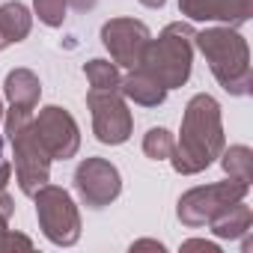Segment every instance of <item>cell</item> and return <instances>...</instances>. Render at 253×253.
<instances>
[{
	"label": "cell",
	"instance_id": "1",
	"mask_svg": "<svg viewBox=\"0 0 253 253\" xmlns=\"http://www.w3.org/2000/svg\"><path fill=\"white\" fill-rule=\"evenodd\" d=\"M223 152L220 104L209 92H197L182 116V137L173 146L170 164L179 176H197L211 167Z\"/></svg>",
	"mask_w": 253,
	"mask_h": 253
},
{
	"label": "cell",
	"instance_id": "2",
	"mask_svg": "<svg viewBox=\"0 0 253 253\" xmlns=\"http://www.w3.org/2000/svg\"><path fill=\"white\" fill-rule=\"evenodd\" d=\"M194 45L206 57L211 75L229 95H247L253 84V69H250V48L247 39L235 27H206L203 33L194 36Z\"/></svg>",
	"mask_w": 253,
	"mask_h": 253
},
{
	"label": "cell",
	"instance_id": "3",
	"mask_svg": "<svg viewBox=\"0 0 253 253\" xmlns=\"http://www.w3.org/2000/svg\"><path fill=\"white\" fill-rule=\"evenodd\" d=\"M194 36H197V30L188 21L167 24L158 33V39L146 42L140 69L149 72L164 89L185 86L191 78V66H194Z\"/></svg>",
	"mask_w": 253,
	"mask_h": 253
},
{
	"label": "cell",
	"instance_id": "4",
	"mask_svg": "<svg viewBox=\"0 0 253 253\" xmlns=\"http://www.w3.org/2000/svg\"><path fill=\"white\" fill-rule=\"evenodd\" d=\"M6 137H9L12 155H15L18 188H21L24 197H33L51 179V155L45 152V146L39 143V137L33 131V110L9 104V110H6Z\"/></svg>",
	"mask_w": 253,
	"mask_h": 253
},
{
	"label": "cell",
	"instance_id": "5",
	"mask_svg": "<svg viewBox=\"0 0 253 253\" xmlns=\"http://www.w3.org/2000/svg\"><path fill=\"white\" fill-rule=\"evenodd\" d=\"M36 217L45 232V238L57 247H72L81 238V214L75 200L69 197L66 188L57 185H42L36 194Z\"/></svg>",
	"mask_w": 253,
	"mask_h": 253
},
{
	"label": "cell",
	"instance_id": "6",
	"mask_svg": "<svg viewBox=\"0 0 253 253\" xmlns=\"http://www.w3.org/2000/svg\"><path fill=\"white\" fill-rule=\"evenodd\" d=\"M250 191V182L241 179H226V182H214V185H203V188H191L188 194H182L179 200V220L191 229L206 226L211 217H217L223 209H229L232 203L244 200Z\"/></svg>",
	"mask_w": 253,
	"mask_h": 253
},
{
	"label": "cell",
	"instance_id": "7",
	"mask_svg": "<svg viewBox=\"0 0 253 253\" xmlns=\"http://www.w3.org/2000/svg\"><path fill=\"white\" fill-rule=\"evenodd\" d=\"M86 107L92 110V134L104 146H119L131 137L134 119L119 89H89Z\"/></svg>",
	"mask_w": 253,
	"mask_h": 253
},
{
	"label": "cell",
	"instance_id": "8",
	"mask_svg": "<svg viewBox=\"0 0 253 253\" xmlns=\"http://www.w3.org/2000/svg\"><path fill=\"white\" fill-rule=\"evenodd\" d=\"M33 131H36L39 143L45 146V152L51 155V161H69L81 149V128H78V122L60 104H48V107H42L33 116Z\"/></svg>",
	"mask_w": 253,
	"mask_h": 253
},
{
	"label": "cell",
	"instance_id": "9",
	"mask_svg": "<svg viewBox=\"0 0 253 253\" xmlns=\"http://www.w3.org/2000/svg\"><path fill=\"white\" fill-rule=\"evenodd\" d=\"M75 191L86 209H104L122 194V176L110 161L86 158L75 170Z\"/></svg>",
	"mask_w": 253,
	"mask_h": 253
},
{
	"label": "cell",
	"instance_id": "10",
	"mask_svg": "<svg viewBox=\"0 0 253 253\" xmlns=\"http://www.w3.org/2000/svg\"><path fill=\"white\" fill-rule=\"evenodd\" d=\"M152 39L149 27L137 18H110L101 27V45L110 51V60L122 69H137L146 42Z\"/></svg>",
	"mask_w": 253,
	"mask_h": 253
},
{
	"label": "cell",
	"instance_id": "11",
	"mask_svg": "<svg viewBox=\"0 0 253 253\" xmlns=\"http://www.w3.org/2000/svg\"><path fill=\"white\" fill-rule=\"evenodd\" d=\"M179 12L188 21H217L226 27H238L250 21L253 0H179Z\"/></svg>",
	"mask_w": 253,
	"mask_h": 253
},
{
	"label": "cell",
	"instance_id": "12",
	"mask_svg": "<svg viewBox=\"0 0 253 253\" xmlns=\"http://www.w3.org/2000/svg\"><path fill=\"white\" fill-rule=\"evenodd\" d=\"M119 92H122L125 98H131L134 104H143V107H158V104H164V98H167V89H164L149 72H143L140 66L131 69L128 78H122Z\"/></svg>",
	"mask_w": 253,
	"mask_h": 253
},
{
	"label": "cell",
	"instance_id": "13",
	"mask_svg": "<svg viewBox=\"0 0 253 253\" xmlns=\"http://www.w3.org/2000/svg\"><path fill=\"white\" fill-rule=\"evenodd\" d=\"M3 95H6V101L12 107L36 110L39 95H42V84H39V78L30 69H12L6 75V84H3Z\"/></svg>",
	"mask_w": 253,
	"mask_h": 253
},
{
	"label": "cell",
	"instance_id": "14",
	"mask_svg": "<svg viewBox=\"0 0 253 253\" xmlns=\"http://www.w3.org/2000/svg\"><path fill=\"white\" fill-rule=\"evenodd\" d=\"M30 27H33V15L27 12L24 3H18V0L3 3L0 6V51L15 42H24L30 36Z\"/></svg>",
	"mask_w": 253,
	"mask_h": 253
},
{
	"label": "cell",
	"instance_id": "15",
	"mask_svg": "<svg viewBox=\"0 0 253 253\" xmlns=\"http://www.w3.org/2000/svg\"><path fill=\"white\" fill-rule=\"evenodd\" d=\"M250 223H253V211H250V206H244V200L232 203L229 209H223L217 217L209 220L214 238H223V241H235V238L247 235Z\"/></svg>",
	"mask_w": 253,
	"mask_h": 253
},
{
	"label": "cell",
	"instance_id": "16",
	"mask_svg": "<svg viewBox=\"0 0 253 253\" xmlns=\"http://www.w3.org/2000/svg\"><path fill=\"white\" fill-rule=\"evenodd\" d=\"M220 167L229 179L253 182V152L247 146H229L226 152H220Z\"/></svg>",
	"mask_w": 253,
	"mask_h": 253
},
{
	"label": "cell",
	"instance_id": "17",
	"mask_svg": "<svg viewBox=\"0 0 253 253\" xmlns=\"http://www.w3.org/2000/svg\"><path fill=\"white\" fill-rule=\"evenodd\" d=\"M84 75L89 81V89H119V84H122L119 69L110 60H89L84 66Z\"/></svg>",
	"mask_w": 253,
	"mask_h": 253
},
{
	"label": "cell",
	"instance_id": "18",
	"mask_svg": "<svg viewBox=\"0 0 253 253\" xmlns=\"http://www.w3.org/2000/svg\"><path fill=\"white\" fill-rule=\"evenodd\" d=\"M173 146H176V140L167 128H149V134L143 137V152L152 161H170Z\"/></svg>",
	"mask_w": 253,
	"mask_h": 253
},
{
	"label": "cell",
	"instance_id": "19",
	"mask_svg": "<svg viewBox=\"0 0 253 253\" xmlns=\"http://www.w3.org/2000/svg\"><path fill=\"white\" fill-rule=\"evenodd\" d=\"M66 0H33V12L45 27H63L66 21Z\"/></svg>",
	"mask_w": 253,
	"mask_h": 253
},
{
	"label": "cell",
	"instance_id": "20",
	"mask_svg": "<svg viewBox=\"0 0 253 253\" xmlns=\"http://www.w3.org/2000/svg\"><path fill=\"white\" fill-rule=\"evenodd\" d=\"M9 220L0 217V253H12V250H33V241L21 232H12L6 226Z\"/></svg>",
	"mask_w": 253,
	"mask_h": 253
},
{
	"label": "cell",
	"instance_id": "21",
	"mask_svg": "<svg viewBox=\"0 0 253 253\" xmlns=\"http://www.w3.org/2000/svg\"><path fill=\"white\" fill-rule=\"evenodd\" d=\"M188 250H206V253H220V247H217L214 241H206V238H191V241H185V244H182V253H188Z\"/></svg>",
	"mask_w": 253,
	"mask_h": 253
},
{
	"label": "cell",
	"instance_id": "22",
	"mask_svg": "<svg viewBox=\"0 0 253 253\" xmlns=\"http://www.w3.org/2000/svg\"><path fill=\"white\" fill-rule=\"evenodd\" d=\"M137 250H158V253H161L164 244H161V241H152V238H143V241H134V244H131V253H137Z\"/></svg>",
	"mask_w": 253,
	"mask_h": 253
},
{
	"label": "cell",
	"instance_id": "23",
	"mask_svg": "<svg viewBox=\"0 0 253 253\" xmlns=\"http://www.w3.org/2000/svg\"><path fill=\"white\" fill-rule=\"evenodd\" d=\"M66 3H72L78 12H89V9H95L98 0H66Z\"/></svg>",
	"mask_w": 253,
	"mask_h": 253
},
{
	"label": "cell",
	"instance_id": "24",
	"mask_svg": "<svg viewBox=\"0 0 253 253\" xmlns=\"http://www.w3.org/2000/svg\"><path fill=\"white\" fill-rule=\"evenodd\" d=\"M140 3H143V6H149V9H161L167 0H140Z\"/></svg>",
	"mask_w": 253,
	"mask_h": 253
},
{
	"label": "cell",
	"instance_id": "25",
	"mask_svg": "<svg viewBox=\"0 0 253 253\" xmlns=\"http://www.w3.org/2000/svg\"><path fill=\"white\" fill-rule=\"evenodd\" d=\"M0 161H3V137H0Z\"/></svg>",
	"mask_w": 253,
	"mask_h": 253
},
{
	"label": "cell",
	"instance_id": "26",
	"mask_svg": "<svg viewBox=\"0 0 253 253\" xmlns=\"http://www.w3.org/2000/svg\"><path fill=\"white\" fill-rule=\"evenodd\" d=\"M0 119H3V98H0Z\"/></svg>",
	"mask_w": 253,
	"mask_h": 253
}]
</instances>
